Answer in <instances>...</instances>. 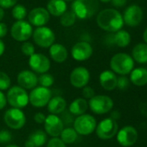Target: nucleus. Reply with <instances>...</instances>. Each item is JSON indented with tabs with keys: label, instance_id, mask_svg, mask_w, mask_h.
I'll return each mask as SVG.
<instances>
[{
	"label": "nucleus",
	"instance_id": "obj_43",
	"mask_svg": "<svg viewBox=\"0 0 147 147\" xmlns=\"http://www.w3.org/2000/svg\"><path fill=\"white\" fill-rule=\"evenodd\" d=\"M112 4L114 7H123L126 4V0H112Z\"/></svg>",
	"mask_w": 147,
	"mask_h": 147
},
{
	"label": "nucleus",
	"instance_id": "obj_39",
	"mask_svg": "<svg viewBox=\"0 0 147 147\" xmlns=\"http://www.w3.org/2000/svg\"><path fill=\"white\" fill-rule=\"evenodd\" d=\"M18 0H0V8L8 9L12 6H15Z\"/></svg>",
	"mask_w": 147,
	"mask_h": 147
},
{
	"label": "nucleus",
	"instance_id": "obj_6",
	"mask_svg": "<svg viewBox=\"0 0 147 147\" xmlns=\"http://www.w3.org/2000/svg\"><path fill=\"white\" fill-rule=\"evenodd\" d=\"M52 98V93L49 88L43 87H36L29 94V102L34 107L41 108L48 105Z\"/></svg>",
	"mask_w": 147,
	"mask_h": 147
},
{
	"label": "nucleus",
	"instance_id": "obj_26",
	"mask_svg": "<svg viewBox=\"0 0 147 147\" xmlns=\"http://www.w3.org/2000/svg\"><path fill=\"white\" fill-rule=\"evenodd\" d=\"M131 82L138 87L147 84V69L143 67H138L131 72Z\"/></svg>",
	"mask_w": 147,
	"mask_h": 147
},
{
	"label": "nucleus",
	"instance_id": "obj_18",
	"mask_svg": "<svg viewBox=\"0 0 147 147\" xmlns=\"http://www.w3.org/2000/svg\"><path fill=\"white\" fill-rule=\"evenodd\" d=\"M18 86L22 88L27 89H33L37 86L38 83V77L33 71L30 70H23L21 71L17 78Z\"/></svg>",
	"mask_w": 147,
	"mask_h": 147
},
{
	"label": "nucleus",
	"instance_id": "obj_7",
	"mask_svg": "<svg viewBox=\"0 0 147 147\" xmlns=\"http://www.w3.org/2000/svg\"><path fill=\"white\" fill-rule=\"evenodd\" d=\"M113 100L107 95H94L88 101V107L96 114H105L112 110Z\"/></svg>",
	"mask_w": 147,
	"mask_h": 147
},
{
	"label": "nucleus",
	"instance_id": "obj_14",
	"mask_svg": "<svg viewBox=\"0 0 147 147\" xmlns=\"http://www.w3.org/2000/svg\"><path fill=\"white\" fill-rule=\"evenodd\" d=\"M29 65L34 73H38L41 75L47 73L51 66L49 59L45 55L40 53H35L30 56Z\"/></svg>",
	"mask_w": 147,
	"mask_h": 147
},
{
	"label": "nucleus",
	"instance_id": "obj_46",
	"mask_svg": "<svg viewBox=\"0 0 147 147\" xmlns=\"http://www.w3.org/2000/svg\"><path fill=\"white\" fill-rule=\"evenodd\" d=\"M143 38H144V42H146V44H147V28L145 29V30H144V32Z\"/></svg>",
	"mask_w": 147,
	"mask_h": 147
},
{
	"label": "nucleus",
	"instance_id": "obj_23",
	"mask_svg": "<svg viewBox=\"0 0 147 147\" xmlns=\"http://www.w3.org/2000/svg\"><path fill=\"white\" fill-rule=\"evenodd\" d=\"M67 107V101L61 96H55L50 99L47 105V109L50 114L57 115L65 111Z\"/></svg>",
	"mask_w": 147,
	"mask_h": 147
},
{
	"label": "nucleus",
	"instance_id": "obj_1",
	"mask_svg": "<svg viewBox=\"0 0 147 147\" xmlns=\"http://www.w3.org/2000/svg\"><path fill=\"white\" fill-rule=\"evenodd\" d=\"M99 27L108 32H117L120 30L124 25L123 17L114 9H106L101 11L96 19Z\"/></svg>",
	"mask_w": 147,
	"mask_h": 147
},
{
	"label": "nucleus",
	"instance_id": "obj_9",
	"mask_svg": "<svg viewBox=\"0 0 147 147\" xmlns=\"http://www.w3.org/2000/svg\"><path fill=\"white\" fill-rule=\"evenodd\" d=\"M32 36L36 44L44 49H47L52 46L55 40V36L53 30L44 26L36 28L33 31Z\"/></svg>",
	"mask_w": 147,
	"mask_h": 147
},
{
	"label": "nucleus",
	"instance_id": "obj_44",
	"mask_svg": "<svg viewBox=\"0 0 147 147\" xmlns=\"http://www.w3.org/2000/svg\"><path fill=\"white\" fill-rule=\"evenodd\" d=\"M5 49V45L4 43V42L1 39H0V56H1L4 54Z\"/></svg>",
	"mask_w": 147,
	"mask_h": 147
},
{
	"label": "nucleus",
	"instance_id": "obj_3",
	"mask_svg": "<svg viewBox=\"0 0 147 147\" xmlns=\"http://www.w3.org/2000/svg\"><path fill=\"white\" fill-rule=\"evenodd\" d=\"M133 59L125 53H118L114 55L110 61V67L113 73L125 76L133 69Z\"/></svg>",
	"mask_w": 147,
	"mask_h": 147
},
{
	"label": "nucleus",
	"instance_id": "obj_40",
	"mask_svg": "<svg viewBox=\"0 0 147 147\" xmlns=\"http://www.w3.org/2000/svg\"><path fill=\"white\" fill-rule=\"evenodd\" d=\"M45 119H46V116L42 113H36L34 115V120L37 124H43L45 121Z\"/></svg>",
	"mask_w": 147,
	"mask_h": 147
},
{
	"label": "nucleus",
	"instance_id": "obj_16",
	"mask_svg": "<svg viewBox=\"0 0 147 147\" xmlns=\"http://www.w3.org/2000/svg\"><path fill=\"white\" fill-rule=\"evenodd\" d=\"M93 54V48L88 42L82 41L76 42L72 47L71 55L76 61H83L91 57Z\"/></svg>",
	"mask_w": 147,
	"mask_h": 147
},
{
	"label": "nucleus",
	"instance_id": "obj_29",
	"mask_svg": "<svg viewBox=\"0 0 147 147\" xmlns=\"http://www.w3.org/2000/svg\"><path fill=\"white\" fill-rule=\"evenodd\" d=\"M78 134L76 130L72 127L64 128L60 135V138L64 144H73L77 139Z\"/></svg>",
	"mask_w": 147,
	"mask_h": 147
},
{
	"label": "nucleus",
	"instance_id": "obj_5",
	"mask_svg": "<svg viewBox=\"0 0 147 147\" xmlns=\"http://www.w3.org/2000/svg\"><path fill=\"white\" fill-rule=\"evenodd\" d=\"M97 123L96 119L91 114L84 113L82 115L77 116V118L74 120V129L76 130L77 134L82 136L90 135L96 129Z\"/></svg>",
	"mask_w": 147,
	"mask_h": 147
},
{
	"label": "nucleus",
	"instance_id": "obj_10",
	"mask_svg": "<svg viewBox=\"0 0 147 147\" xmlns=\"http://www.w3.org/2000/svg\"><path fill=\"white\" fill-rule=\"evenodd\" d=\"M118 124L112 118H107L101 120L96 126V134L100 139H110L118 132Z\"/></svg>",
	"mask_w": 147,
	"mask_h": 147
},
{
	"label": "nucleus",
	"instance_id": "obj_8",
	"mask_svg": "<svg viewBox=\"0 0 147 147\" xmlns=\"http://www.w3.org/2000/svg\"><path fill=\"white\" fill-rule=\"evenodd\" d=\"M4 120L8 127L14 130H19L24 126L26 116L21 109L11 107L5 113Z\"/></svg>",
	"mask_w": 147,
	"mask_h": 147
},
{
	"label": "nucleus",
	"instance_id": "obj_25",
	"mask_svg": "<svg viewBox=\"0 0 147 147\" xmlns=\"http://www.w3.org/2000/svg\"><path fill=\"white\" fill-rule=\"evenodd\" d=\"M88 108V101L84 98H76L69 106V112L76 116L84 114Z\"/></svg>",
	"mask_w": 147,
	"mask_h": 147
},
{
	"label": "nucleus",
	"instance_id": "obj_28",
	"mask_svg": "<svg viewBox=\"0 0 147 147\" xmlns=\"http://www.w3.org/2000/svg\"><path fill=\"white\" fill-rule=\"evenodd\" d=\"M113 42L117 46L120 48H125L129 45L131 42V36L126 30H120L117 31L113 36Z\"/></svg>",
	"mask_w": 147,
	"mask_h": 147
},
{
	"label": "nucleus",
	"instance_id": "obj_13",
	"mask_svg": "<svg viewBox=\"0 0 147 147\" xmlns=\"http://www.w3.org/2000/svg\"><path fill=\"white\" fill-rule=\"evenodd\" d=\"M43 124L46 134L51 136L52 138H58L64 129L63 122L61 119L57 115L49 114L46 116Z\"/></svg>",
	"mask_w": 147,
	"mask_h": 147
},
{
	"label": "nucleus",
	"instance_id": "obj_36",
	"mask_svg": "<svg viewBox=\"0 0 147 147\" xmlns=\"http://www.w3.org/2000/svg\"><path fill=\"white\" fill-rule=\"evenodd\" d=\"M47 147H67L66 144H64L60 138H52L49 140L47 144Z\"/></svg>",
	"mask_w": 147,
	"mask_h": 147
},
{
	"label": "nucleus",
	"instance_id": "obj_34",
	"mask_svg": "<svg viewBox=\"0 0 147 147\" xmlns=\"http://www.w3.org/2000/svg\"><path fill=\"white\" fill-rule=\"evenodd\" d=\"M21 51L23 54L26 56H31L35 54V47L34 45L30 42H25L21 46Z\"/></svg>",
	"mask_w": 147,
	"mask_h": 147
},
{
	"label": "nucleus",
	"instance_id": "obj_45",
	"mask_svg": "<svg viewBox=\"0 0 147 147\" xmlns=\"http://www.w3.org/2000/svg\"><path fill=\"white\" fill-rule=\"evenodd\" d=\"M4 16H5V11L2 8H0V21L4 18Z\"/></svg>",
	"mask_w": 147,
	"mask_h": 147
},
{
	"label": "nucleus",
	"instance_id": "obj_42",
	"mask_svg": "<svg viewBox=\"0 0 147 147\" xmlns=\"http://www.w3.org/2000/svg\"><path fill=\"white\" fill-rule=\"evenodd\" d=\"M7 26L5 23H0V39L5 37L7 34Z\"/></svg>",
	"mask_w": 147,
	"mask_h": 147
},
{
	"label": "nucleus",
	"instance_id": "obj_37",
	"mask_svg": "<svg viewBox=\"0 0 147 147\" xmlns=\"http://www.w3.org/2000/svg\"><path fill=\"white\" fill-rule=\"evenodd\" d=\"M129 86V80L125 76H120L117 79V88L120 90H125Z\"/></svg>",
	"mask_w": 147,
	"mask_h": 147
},
{
	"label": "nucleus",
	"instance_id": "obj_24",
	"mask_svg": "<svg viewBox=\"0 0 147 147\" xmlns=\"http://www.w3.org/2000/svg\"><path fill=\"white\" fill-rule=\"evenodd\" d=\"M49 13L55 17H61L67 11V4L63 0H49L47 5Z\"/></svg>",
	"mask_w": 147,
	"mask_h": 147
},
{
	"label": "nucleus",
	"instance_id": "obj_48",
	"mask_svg": "<svg viewBox=\"0 0 147 147\" xmlns=\"http://www.w3.org/2000/svg\"><path fill=\"white\" fill-rule=\"evenodd\" d=\"M100 1H101L103 3H108V2H111L112 0H100Z\"/></svg>",
	"mask_w": 147,
	"mask_h": 147
},
{
	"label": "nucleus",
	"instance_id": "obj_15",
	"mask_svg": "<svg viewBox=\"0 0 147 147\" xmlns=\"http://www.w3.org/2000/svg\"><path fill=\"white\" fill-rule=\"evenodd\" d=\"M143 19V11L138 5H131L128 6L123 15L124 24L130 27L138 26Z\"/></svg>",
	"mask_w": 147,
	"mask_h": 147
},
{
	"label": "nucleus",
	"instance_id": "obj_35",
	"mask_svg": "<svg viewBox=\"0 0 147 147\" xmlns=\"http://www.w3.org/2000/svg\"><path fill=\"white\" fill-rule=\"evenodd\" d=\"M12 139V135L11 131L7 130L0 131V144H7Z\"/></svg>",
	"mask_w": 147,
	"mask_h": 147
},
{
	"label": "nucleus",
	"instance_id": "obj_38",
	"mask_svg": "<svg viewBox=\"0 0 147 147\" xmlns=\"http://www.w3.org/2000/svg\"><path fill=\"white\" fill-rule=\"evenodd\" d=\"M82 96L85 100H87V99L90 100L91 98H93L95 95L94 88H92L91 87H88V86H86L82 88Z\"/></svg>",
	"mask_w": 147,
	"mask_h": 147
},
{
	"label": "nucleus",
	"instance_id": "obj_41",
	"mask_svg": "<svg viewBox=\"0 0 147 147\" xmlns=\"http://www.w3.org/2000/svg\"><path fill=\"white\" fill-rule=\"evenodd\" d=\"M7 105V99H6V95H5V94L0 91V110L4 109Z\"/></svg>",
	"mask_w": 147,
	"mask_h": 147
},
{
	"label": "nucleus",
	"instance_id": "obj_33",
	"mask_svg": "<svg viewBox=\"0 0 147 147\" xmlns=\"http://www.w3.org/2000/svg\"><path fill=\"white\" fill-rule=\"evenodd\" d=\"M11 81L5 72L0 71V91H5L11 88Z\"/></svg>",
	"mask_w": 147,
	"mask_h": 147
},
{
	"label": "nucleus",
	"instance_id": "obj_27",
	"mask_svg": "<svg viewBox=\"0 0 147 147\" xmlns=\"http://www.w3.org/2000/svg\"><path fill=\"white\" fill-rule=\"evenodd\" d=\"M132 57L138 63L147 62V44L138 43L132 49Z\"/></svg>",
	"mask_w": 147,
	"mask_h": 147
},
{
	"label": "nucleus",
	"instance_id": "obj_47",
	"mask_svg": "<svg viewBox=\"0 0 147 147\" xmlns=\"http://www.w3.org/2000/svg\"><path fill=\"white\" fill-rule=\"evenodd\" d=\"M5 147H19V146L17 145V144H8V145L5 146Z\"/></svg>",
	"mask_w": 147,
	"mask_h": 147
},
{
	"label": "nucleus",
	"instance_id": "obj_4",
	"mask_svg": "<svg viewBox=\"0 0 147 147\" xmlns=\"http://www.w3.org/2000/svg\"><path fill=\"white\" fill-rule=\"evenodd\" d=\"M7 102L13 108L23 109L29 103V94L27 91L19 86H13L8 89L6 94Z\"/></svg>",
	"mask_w": 147,
	"mask_h": 147
},
{
	"label": "nucleus",
	"instance_id": "obj_19",
	"mask_svg": "<svg viewBox=\"0 0 147 147\" xmlns=\"http://www.w3.org/2000/svg\"><path fill=\"white\" fill-rule=\"evenodd\" d=\"M29 21L37 28L42 27L49 21V13L44 8H35L29 13Z\"/></svg>",
	"mask_w": 147,
	"mask_h": 147
},
{
	"label": "nucleus",
	"instance_id": "obj_2",
	"mask_svg": "<svg viewBox=\"0 0 147 147\" xmlns=\"http://www.w3.org/2000/svg\"><path fill=\"white\" fill-rule=\"evenodd\" d=\"M72 11L80 19L93 17L99 9L98 0H75L72 4Z\"/></svg>",
	"mask_w": 147,
	"mask_h": 147
},
{
	"label": "nucleus",
	"instance_id": "obj_49",
	"mask_svg": "<svg viewBox=\"0 0 147 147\" xmlns=\"http://www.w3.org/2000/svg\"><path fill=\"white\" fill-rule=\"evenodd\" d=\"M63 1H67V2H70V1H75V0H63Z\"/></svg>",
	"mask_w": 147,
	"mask_h": 147
},
{
	"label": "nucleus",
	"instance_id": "obj_32",
	"mask_svg": "<svg viewBox=\"0 0 147 147\" xmlns=\"http://www.w3.org/2000/svg\"><path fill=\"white\" fill-rule=\"evenodd\" d=\"M27 15V11L26 8L21 5H15L13 10H12V16L15 19L18 21H22L25 18Z\"/></svg>",
	"mask_w": 147,
	"mask_h": 147
},
{
	"label": "nucleus",
	"instance_id": "obj_21",
	"mask_svg": "<svg viewBox=\"0 0 147 147\" xmlns=\"http://www.w3.org/2000/svg\"><path fill=\"white\" fill-rule=\"evenodd\" d=\"M117 76L111 70H105L100 75V86L107 91H112L117 88Z\"/></svg>",
	"mask_w": 147,
	"mask_h": 147
},
{
	"label": "nucleus",
	"instance_id": "obj_20",
	"mask_svg": "<svg viewBox=\"0 0 147 147\" xmlns=\"http://www.w3.org/2000/svg\"><path fill=\"white\" fill-rule=\"evenodd\" d=\"M48 140L47 134L42 130L34 131L25 141V147H41L46 144Z\"/></svg>",
	"mask_w": 147,
	"mask_h": 147
},
{
	"label": "nucleus",
	"instance_id": "obj_12",
	"mask_svg": "<svg viewBox=\"0 0 147 147\" xmlns=\"http://www.w3.org/2000/svg\"><path fill=\"white\" fill-rule=\"evenodd\" d=\"M90 80V73L85 67H75L69 76L70 83L76 88H83L88 85Z\"/></svg>",
	"mask_w": 147,
	"mask_h": 147
},
{
	"label": "nucleus",
	"instance_id": "obj_31",
	"mask_svg": "<svg viewBox=\"0 0 147 147\" xmlns=\"http://www.w3.org/2000/svg\"><path fill=\"white\" fill-rule=\"evenodd\" d=\"M54 82H55L54 76L50 75V74L45 73V74H42L40 76H38V83L41 87L49 88L54 84Z\"/></svg>",
	"mask_w": 147,
	"mask_h": 147
},
{
	"label": "nucleus",
	"instance_id": "obj_17",
	"mask_svg": "<svg viewBox=\"0 0 147 147\" xmlns=\"http://www.w3.org/2000/svg\"><path fill=\"white\" fill-rule=\"evenodd\" d=\"M137 138H138L137 130L131 125L125 126L117 132V140L119 144L124 147L131 146L136 143Z\"/></svg>",
	"mask_w": 147,
	"mask_h": 147
},
{
	"label": "nucleus",
	"instance_id": "obj_22",
	"mask_svg": "<svg viewBox=\"0 0 147 147\" xmlns=\"http://www.w3.org/2000/svg\"><path fill=\"white\" fill-rule=\"evenodd\" d=\"M49 55L54 61L61 63L67 60L68 53L67 49L62 44L54 43L49 47Z\"/></svg>",
	"mask_w": 147,
	"mask_h": 147
},
{
	"label": "nucleus",
	"instance_id": "obj_30",
	"mask_svg": "<svg viewBox=\"0 0 147 147\" xmlns=\"http://www.w3.org/2000/svg\"><path fill=\"white\" fill-rule=\"evenodd\" d=\"M76 20V16L75 15L72 11H66L63 15L61 16L60 23L63 27H70L74 25Z\"/></svg>",
	"mask_w": 147,
	"mask_h": 147
},
{
	"label": "nucleus",
	"instance_id": "obj_11",
	"mask_svg": "<svg viewBox=\"0 0 147 147\" xmlns=\"http://www.w3.org/2000/svg\"><path fill=\"white\" fill-rule=\"evenodd\" d=\"M11 34L13 39L18 42H26L33 34L32 26L26 21H18L13 24Z\"/></svg>",
	"mask_w": 147,
	"mask_h": 147
}]
</instances>
